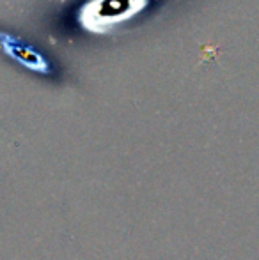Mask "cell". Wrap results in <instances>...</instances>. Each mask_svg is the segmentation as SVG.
<instances>
[{
  "label": "cell",
  "instance_id": "1",
  "mask_svg": "<svg viewBox=\"0 0 259 260\" xmlns=\"http://www.w3.org/2000/svg\"><path fill=\"white\" fill-rule=\"evenodd\" d=\"M146 0H96L82 7V23L94 32H105L130 20L142 9Z\"/></svg>",
  "mask_w": 259,
  "mask_h": 260
}]
</instances>
